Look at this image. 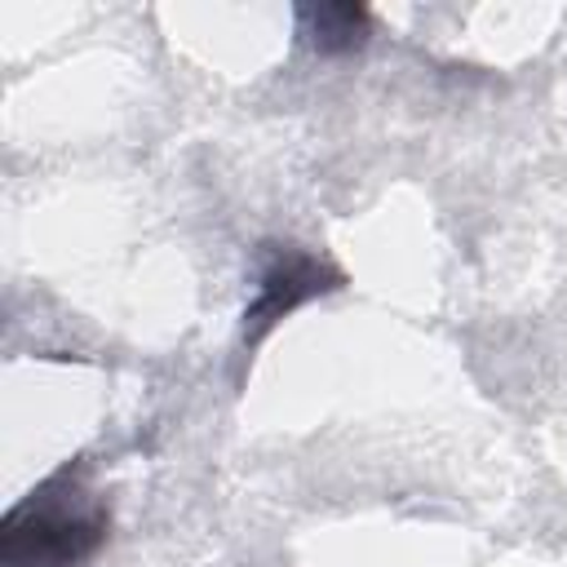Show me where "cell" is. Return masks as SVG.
Listing matches in <instances>:
<instances>
[{"instance_id": "cell-1", "label": "cell", "mask_w": 567, "mask_h": 567, "mask_svg": "<svg viewBox=\"0 0 567 567\" xmlns=\"http://www.w3.org/2000/svg\"><path fill=\"white\" fill-rule=\"evenodd\" d=\"M106 536V509L80 487V478L58 474L22 505L9 509L0 558L4 567H75Z\"/></svg>"}, {"instance_id": "cell-2", "label": "cell", "mask_w": 567, "mask_h": 567, "mask_svg": "<svg viewBox=\"0 0 567 567\" xmlns=\"http://www.w3.org/2000/svg\"><path fill=\"white\" fill-rule=\"evenodd\" d=\"M337 284H341L337 270H328L323 261H315V257L301 252V248H284V252L261 270L257 297H252L248 310H244V341H248V346L261 341L288 310H297L301 301H310V297H319V292H328V288H337Z\"/></svg>"}, {"instance_id": "cell-3", "label": "cell", "mask_w": 567, "mask_h": 567, "mask_svg": "<svg viewBox=\"0 0 567 567\" xmlns=\"http://www.w3.org/2000/svg\"><path fill=\"white\" fill-rule=\"evenodd\" d=\"M301 35L319 53H350L368 40V9L359 4H301Z\"/></svg>"}]
</instances>
